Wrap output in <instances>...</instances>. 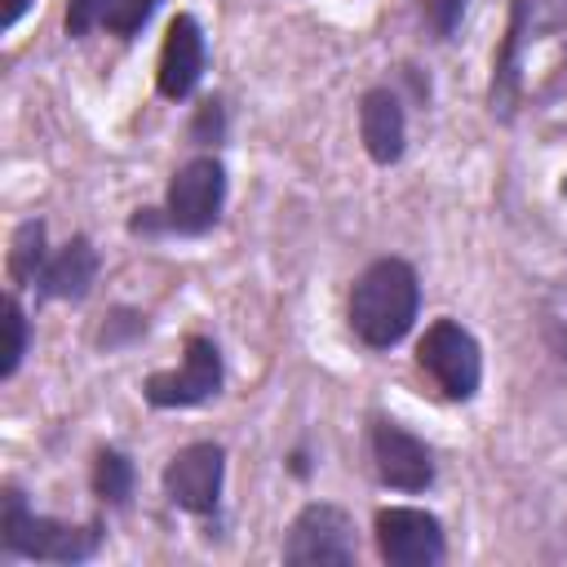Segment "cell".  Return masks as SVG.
Segmentation results:
<instances>
[{"label":"cell","instance_id":"9a60e30c","mask_svg":"<svg viewBox=\"0 0 567 567\" xmlns=\"http://www.w3.org/2000/svg\"><path fill=\"white\" fill-rule=\"evenodd\" d=\"M44 261H49V248H44V221L31 217V221H22V226L13 230V244H9V279L35 288Z\"/></svg>","mask_w":567,"mask_h":567},{"label":"cell","instance_id":"8fae6325","mask_svg":"<svg viewBox=\"0 0 567 567\" xmlns=\"http://www.w3.org/2000/svg\"><path fill=\"white\" fill-rule=\"evenodd\" d=\"M359 142L372 155V164H399L408 146V115L394 89L377 84L359 97Z\"/></svg>","mask_w":567,"mask_h":567},{"label":"cell","instance_id":"d6986e66","mask_svg":"<svg viewBox=\"0 0 567 567\" xmlns=\"http://www.w3.org/2000/svg\"><path fill=\"white\" fill-rule=\"evenodd\" d=\"M31 0H4V13H0V31H13V22L27 13Z\"/></svg>","mask_w":567,"mask_h":567},{"label":"cell","instance_id":"6da1fadb","mask_svg":"<svg viewBox=\"0 0 567 567\" xmlns=\"http://www.w3.org/2000/svg\"><path fill=\"white\" fill-rule=\"evenodd\" d=\"M416 310H421V284L403 257L368 261L350 288V332L372 350L399 346L412 332Z\"/></svg>","mask_w":567,"mask_h":567},{"label":"cell","instance_id":"ffe728a7","mask_svg":"<svg viewBox=\"0 0 567 567\" xmlns=\"http://www.w3.org/2000/svg\"><path fill=\"white\" fill-rule=\"evenodd\" d=\"M563 195H567V182H563Z\"/></svg>","mask_w":567,"mask_h":567},{"label":"cell","instance_id":"30bf717a","mask_svg":"<svg viewBox=\"0 0 567 567\" xmlns=\"http://www.w3.org/2000/svg\"><path fill=\"white\" fill-rule=\"evenodd\" d=\"M204 62H208V44H204V31L190 13H177L164 31V44H159V62H155V89L159 97L168 102H182L199 89L204 80Z\"/></svg>","mask_w":567,"mask_h":567},{"label":"cell","instance_id":"e0dca14e","mask_svg":"<svg viewBox=\"0 0 567 567\" xmlns=\"http://www.w3.org/2000/svg\"><path fill=\"white\" fill-rule=\"evenodd\" d=\"M4 315H9V350H4L0 377H13L18 363H22V354H27V310H22V301H18L13 292H9V301H4Z\"/></svg>","mask_w":567,"mask_h":567},{"label":"cell","instance_id":"5bb4252c","mask_svg":"<svg viewBox=\"0 0 567 567\" xmlns=\"http://www.w3.org/2000/svg\"><path fill=\"white\" fill-rule=\"evenodd\" d=\"M527 13H532V0H514L505 40L492 62V115H501V120H509L514 102H518V53H523V35H527Z\"/></svg>","mask_w":567,"mask_h":567},{"label":"cell","instance_id":"4fadbf2b","mask_svg":"<svg viewBox=\"0 0 567 567\" xmlns=\"http://www.w3.org/2000/svg\"><path fill=\"white\" fill-rule=\"evenodd\" d=\"M159 0H71L66 4V35H89L93 27H106L111 35H133L146 27Z\"/></svg>","mask_w":567,"mask_h":567},{"label":"cell","instance_id":"ac0fdd59","mask_svg":"<svg viewBox=\"0 0 567 567\" xmlns=\"http://www.w3.org/2000/svg\"><path fill=\"white\" fill-rule=\"evenodd\" d=\"M421 9H425V22L434 27V35L447 40L465 13V0H421Z\"/></svg>","mask_w":567,"mask_h":567},{"label":"cell","instance_id":"2e32d148","mask_svg":"<svg viewBox=\"0 0 567 567\" xmlns=\"http://www.w3.org/2000/svg\"><path fill=\"white\" fill-rule=\"evenodd\" d=\"M93 492L106 505H124L133 496V461L120 447H102L93 456Z\"/></svg>","mask_w":567,"mask_h":567},{"label":"cell","instance_id":"277c9868","mask_svg":"<svg viewBox=\"0 0 567 567\" xmlns=\"http://www.w3.org/2000/svg\"><path fill=\"white\" fill-rule=\"evenodd\" d=\"M416 363L430 372V381L465 403L478 394V381H483V354H478V341L470 328H461L456 319H434L425 328V337L416 341Z\"/></svg>","mask_w":567,"mask_h":567},{"label":"cell","instance_id":"ba28073f","mask_svg":"<svg viewBox=\"0 0 567 567\" xmlns=\"http://www.w3.org/2000/svg\"><path fill=\"white\" fill-rule=\"evenodd\" d=\"M372 536H377V549L390 567H434L447 554L443 523L430 509H416V505L377 509Z\"/></svg>","mask_w":567,"mask_h":567},{"label":"cell","instance_id":"8992f818","mask_svg":"<svg viewBox=\"0 0 567 567\" xmlns=\"http://www.w3.org/2000/svg\"><path fill=\"white\" fill-rule=\"evenodd\" d=\"M359 540H354V523L341 505L328 501H310L284 540V563L292 567H310V563H354Z\"/></svg>","mask_w":567,"mask_h":567},{"label":"cell","instance_id":"52a82bcc","mask_svg":"<svg viewBox=\"0 0 567 567\" xmlns=\"http://www.w3.org/2000/svg\"><path fill=\"white\" fill-rule=\"evenodd\" d=\"M221 483H226V452L221 443H186L182 452H173V461L164 465V496L168 505L186 509V514H217L221 505Z\"/></svg>","mask_w":567,"mask_h":567},{"label":"cell","instance_id":"7c38bea8","mask_svg":"<svg viewBox=\"0 0 567 567\" xmlns=\"http://www.w3.org/2000/svg\"><path fill=\"white\" fill-rule=\"evenodd\" d=\"M97 279V252L84 235L66 239L58 252H49L40 279H35V292L40 297H58V301H80Z\"/></svg>","mask_w":567,"mask_h":567},{"label":"cell","instance_id":"3957f363","mask_svg":"<svg viewBox=\"0 0 567 567\" xmlns=\"http://www.w3.org/2000/svg\"><path fill=\"white\" fill-rule=\"evenodd\" d=\"M0 545L4 554L31 558V563H89L102 545V527L84 523L71 527L62 518L35 514L18 487L4 492V514H0Z\"/></svg>","mask_w":567,"mask_h":567},{"label":"cell","instance_id":"5b68a950","mask_svg":"<svg viewBox=\"0 0 567 567\" xmlns=\"http://www.w3.org/2000/svg\"><path fill=\"white\" fill-rule=\"evenodd\" d=\"M221 394V350L213 337L190 332L186 354L168 372H151L142 381V399L151 408H199Z\"/></svg>","mask_w":567,"mask_h":567},{"label":"cell","instance_id":"9c48e42d","mask_svg":"<svg viewBox=\"0 0 567 567\" xmlns=\"http://www.w3.org/2000/svg\"><path fill=\"white\" fill-rule=\"evenodd\" d=\"M368 443H372V461H377V478L394 492H425L434 483V456L430 447L403 430L399 421H385L377 416L372 430H368Z\"/></svg>","mask_w":567,"mask_h":567},{"label":"cell","instance_id":"7a4b0ae2","mask_svg":"<svg viewBox=\"0 0 567 567\" xmlns=\"http://www.w3.org/2000/svg\"><path fill=\"white\" fill-rule=\"evenodd\" d=\"M226 204V168L213 155L186 159L164 195V208H137L128 230H173V235H208Z\"/></svg>","mask_w":567,"mask_h":567}]
</instances>
